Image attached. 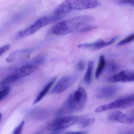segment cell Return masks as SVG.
<instances>
[{
    "label": "cell",
    "instance_id": "6da1fadb",
    "mask_svg": "<svg viewBox=\"0 0 134 134\" xmlns=\"http://www.w3.org/2000/svg\"><path fill=\"white\" fill-rule=\"evenodd\" d=\"M93 19V16L89 15L75 16L57 23L51 27L50 32L59 36L78 32L84 26L90 24Z\"/></svg>",
    "mask_w": 134,
    "mask_h": 134
},
{
    "label": "cell",
    "instance_id": "7a4b0ae2",
    "mask_svg": "<svg viewBox=\"0 0 134 134\" xmlns=\"http://www.w3.org/2000/svg\"><path fill=\"white\" fill-rule=\"evenodd\" d=\"M99 5L98 0H65L55 9L53 14L61 15L74 10L94 8Z\"/></svg>",
    "mask_w": 134,
    "mask_h": 134
},
{
    "label": "cell",
    "instance_id": "3957f363",
    "mask_svg": "<svg viewBox=\"0 0 134 134\" xmlns=\"http://www.w3.org/2000/svg\"><path fill=\"white\" fill-rule=\"evenodd\" d=\"M87 99V94L84 88L79 87L71 93L68 97L65 105L61 109L60 113L78 111L85 106Z\"/></svg>",
    "mask_w": 134,
    "mask_h": 134
},
{
    "label": "cell",
    "instance_id": "277c9868",
    "mask_svg": "<svg viewBox=\"0 0 134 134\" xmlns=\"http://www.w3.org/2000/svg\"><path fill=\"white\" fill-rule=\"evenodd\" d=\"M61 17V15H57L54 14L52 15L45 16L40 17L30 26L20 31L18 36L19 37H24L31 35L42 27L60 20Z\"/></svg>",
    "mask_w": 134,
    "mask_h": 134
},
{
    "label": "cell",
    "instance_id": "5b68a950",
    "mask_svg": "<svg viewBox=\"0 0 134 134\" xmlns=\"http://www.w3.org/2000/svg\"><path fill=\"white\" fill-rule=\"evenodd\" d=\"M37 66L35 64H28L20 67L15 70L12 74L6 77L1 82V86H6L33 73Z\"/></svg>",
    "mask_w": 134,
    "mask_h": 134
},
{
    "label": "cell",
    "instance_id": "8992f818",
    "mask_svg": "<svg viewBox=\"0 0 134 134\" xmlns=\"http://www.w3.org/2000/svg\"><path fill=\"white\" fill-rule=\"evenodd\" d=\"M134 94L119 98L111 103L100 105L95 109L96 113H101L111 109H123L133 105Z\"/></svg>",
    "mask_w": 134,
    "mask_h": 134
},
{
    "label": "cell",
    "instance_id": "52a82bcc",
    "mask_svg": "<svg viewBox=\"0 0 134 134\" xmlns=\"http://www.w3.org/2000/svg\"><path fill=\"white\" fill-rule=\"evenodd\" d=\"M78 116H67L57 117L52 120L47 126L49 131L61 130L73 126L79 120Z\"/></svg>",
    "mask_w": 134,
    "mask_h": 134
},
{
    "label": "cell",
    "instance_id": "ba28073f",
    "mask_svg": "<svg viewBox=\"0 0 134 134\" xmlns=\"http://www.w3.org/2000/svg\"><path fill=\"white\" fill-rule=\"evenodd\" d=\"M79 76L78 74L63 76L55 85L51 93L60 94L64 92L76 81Z\"/></svg>",
    "mask_w": 134,
    "mask_h": 134
},
{
    "label": "cell",
    "instance_id": "9c48e42d",
    "mask_svg": "<svg viewBox=\"0 0 134 134\" xmlns=\"http://www.w3.org/2000/svg\"><path fill=\"white\" fill-rule=\"evenodd\" d=\"M120 90L119 86H115L101 87L95 92L96 97L100 99H109L116 95Z\"/></svg>",
    "mask_w": 134,
    "mask_h": 134
},
{
    "label": "cell",
    "instance_id": "30bf717a",
    "mask_svg": "<svg viewBox=\"0 0 134 134\" xmlns=\"http://www.w3.org/2000/svg\"><path fill=\"white\" fill-rule=\"evenodd\" d=\"M134 72L131 70H123L120 72L108 79V82L111 83L127 82H133Z\"/></svg>",
    "mask_w": 134,
    "mask_h": 134
},
{
    "label": "cell",
    "instance_id": "8fae6325",
    "mask_svg": "<svg viewBox=\"0 0 134 134\" xmlns=\"http://www.w3.org/2000/svg\"><path fill=\"white\" fill-rule=\"evenodd\" d=\"M108 119L112 122H117L126 124H132L134 122V116L124 114L120 111H116L110 114Z\"/></svg>",
    "mask_w": 134,
    "mask_h": 134
},
{
    "label": "cell",
    "instance_id": "7c38bea8",
    "mask_svg": "<svg viewBox=\"0 0 134 134\" xmlns=\"http://www.w3.org/2000/svg\"><path fill=\"white\" fill-rule=\"evenodd\" d=\"M117 38L118 37H115L108 42H105L103 40H100L91 43L80 44L78 46V48L90 49L93 50L100 49L113 44L116 41Z\"/></svg>",
    "mask_w": 134,
    "mask_h": 134
},
{
    "label": "cell",
    "instance_id": "4fadbf2b",
    "mask_svg": "<svg viewBox=\"0 0 134 134\" xmlns=\"http://www.w3.org/2000/svg\"><path fill=\"white\" fill-rule=\"evenodd\" d=\"M30 49H23L20 51H15L10 54L6 59V61L8 63L15 61L21 58H23L30 52Z\"/></svg>",
    "mask_w": 134,
    "mask_h": 134
},
{
    "label": "cell",
    "instance_id": "5bb4252c",
    "mask_svg": "<svg viewBox=\"0 0 134 134\" xmlns=\"http://www.w3.org/2000/svg\"><path fill=\"white\" fill-rule=\"evenodd\" d=\"M56 79V78L55 77L53 78L45 86L43 87V89L41 91V92L39 93L35 100L34 101V104H35L38 103L46 95L51 87L52 86L54 83L55 82Z\"/></svg>",
    "mask_w": 134,
    "mask_h": 134
},
{
    "label": "cell",
    "instance_id": "9a60e30c",
    "mask_svg": "<svg viewBox=\"0 0 134 134\" xmlns=\"http://www.w3.org/2000/svg\"><path fill=\"white\" fill-rule=\"evenodd\" d=\"M94 65V62L93 61H89L88 63L87 69L83 79L84 82L87 85H90L92 82Z\"/></svg>",
    "mask_w": 134,
    "mask_h": 134
},
{
    "label": "cell",
    "instance_id": "2e32d148",
    "mask_svg": "<svg viewBox=\"0 0 134 134\" xmlns=\"http://www.w3.org/2000/svg\"><path fill=\"white\" fill-rule=\"evenodd\" d=\"M106 65L105 58L103 55H101L99 59V63L97 68L95 72V76L96 79H98L104 69Z\"/></svg>",
    "mask_w": 134,
    "mask_h": 134
},
{
    "label": "cell",
    "instance_id": "e0dca14e",
    "mask_svg": "<svg viewBox=\"0 0 134 134\" xmlns=\"http://www.w3.org/2000/svg\"><path fill=\"white\" fill-rule=\"evenodd\" d=\"M94 118H90L84 120L80 123V126L82 128H86L92 126L95 122Z\"/></svg>",
    "mask_w": 134,
    "mask_h": 134
},
{
    "label": "cell",
    "instance_id": "ac0fdd59",
    "mask_svg": "<svg viewBox=\"0 0 134 134\" xmlns=\"http://www.w3.org/2000/svg\"><path fill=\"white\" fill-rule=\"evenodd\" d=\"M134 39V34L130 35L128 37H127L126 38H124L122 41H120L119 43H118L117 45L119 46H121L124 45L126 44H128L130 42H131L133 41Z\"/></svg>",
    "mask_w": 134,
    "mask_h": 134
},
{
    "label": "cell",
    "instance_id": "d6986e66",
    "mask_svg": "<svg viewBox=\"0 0 134 134\" xmlns=\"http://www.w3.org/2000/svg\"><path fill=\"white\" fill-rule=\"evenodd\" d=\"M96 28H97L96 26L92 25L90 24H88V25H86L82 27L78 32V33H86V32H87L92 30H94Z\"/></svg>",
    "mask_w": 134,
    "mask_h": 134
},
{
    "label": "cell",
    "instance_id": "ffe728a7",
    "mask_svg": "<svg viewBox=\"0 0 134 134\" xmlns=\"http://www.w3.org/2000/svg\"><path fill=\"white\" fill-rule=\"evenodd\" d=\"M10 89L8 87H5L0 91V102L9 93Z\"/></svg>",
    "mask_w": 134,
    "mask_h": 134
},
{
    "label": "cell",
    "instance_id": "44dd1931",
    "mask_svg": "<svg viewBox=\"0 0 134 134\" xmlns=\"http://www.w3.org/2000/svg\"><path fill=\"white\" fill-rule=\"evenodd\" d=\"M24 121L23 120L19 125H18L13 131L12 134H21L24 126Z\"/></svg>",
    "mask_w": 134,
    "mask_h": 134
},
{
    "label": "cell",
    "instance_id": "7402d4cb",
    "mask_svg": "<svg viewBox=\"0 0 134 134\" xmlns=\"http://www.w3.org/2000/svg\"><path fill=\"white\" fill-rule=\"evenodd\" d=\"M10 48V45L9 44L0 47V56L7 52Z\"/></svg>",
    "mask_w": 134,
    "mask_h": 134
},
{
    "label": "cell",
    "instance_id": "603a6c76",
    "mask_svg": "<svg viewBox=\"0 0 134 134\" xmlns=\"http://www.w3.org/2000/svg\"><path fill=\"white\" fill-rule=\"evenodd\" d=\"M120 4L121 5H129L133 6L134 0H122L120 1Z\"/></svg>",
    "mask_w": 134,
    "mask_h": 134
},
{
    "label": "cell",
    "instance_id": "cb8c5ba5",
    "mask_svg": "<svg viewBox=\"0 0 134 134\" xmlns=\"http://www.w3.org/2000/svg\"><path fill=\"white\" fill-rule=\"evenodd\" d=\"M117 66L116 64H115L114 63H111L109 65L108 70L109 71L112 72L115 71L117 69Z\"/></svg>",
    "mask_w": 134,
    "mask_h": 134
},
{
    "label": "cell",
    "instance_id": "d4e9b609",
    "mask_svg": "<svg viewBox=\"0 0 134 134\" xmlns=\"http://www.w3.org/2000/svg\"><path fill=\"white\" fill-rule=\"evenodd\" d=\"M85 67V63L83 61H80L77 65V68L79 70L82 71Z\"/></svg>",
    "mask_w": 134,
    "mask_h": 134
},
{
    "label": "cell",
    "instance_id": "484cf974",
    "mask_svg": "<svg viewBox=\"0 0 134 134\" xmlns=\"http://www.w3.org/2000/svg\"><path fill=\"white\" fill-rule=\"evenodd\" d=\"M88 132L87 131H73L68 132L64 134H87Z\"/></svg>",
    "mask_w": 134,
    "mask_h": 134
},
{
    "label": "cell",
    "instance_id": "4316f807",
    "mask_svg": "<svg viewBox=\"0 0 134 134\" xmlns=\"http://www.w3.org/2000/svg\"><path fill=\"white\" fill-rule=\"evenodd\" d=\"M2 119V114L0 112V121Z\"/></svg>",
    "mask_w": 134,
    "mask_h": 134
}]
</instances>
